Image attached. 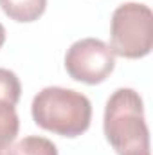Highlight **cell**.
<instances>
[{"label":"cell","instance_id":"obj_1","mask_svg":"<svg viewBox=\"0 0 153 155\" xmlns=\"http://www.w3.org/2000/svg\"><path fill=\"white\" fill-rule=\"evenodd\" d=\"M103 130L117 155L150 153V130L142 97L133 88H117L108 97Z\"/></svg>","mask_w":153,"mask_h":155},{"label":"cell","instance_id":"obj_3","mask_svg":"<svg viewBox=\"0 0 153 155\" xmlns=\"http://www.w3.org/2000/svg\"><path fill=\"white\" fill-rule=\"evenodd\" d=\"M153 13L139 2L121 4L110 22V49L115 56L139 60L151 52Z\"/></svg>","mask_w":153,"mask_h":155},{"label":"cell","instance_id":"obj_2","mask_svg":"<svg viewBox=\"0 0 153 155\" xmlns=\"http://www.w3.org/2000/svg\"><path fill=\"white\" fill-rule=\"evenodd\" d=\"M33 119L40 128L61 137H77L85 134L92 121L90 99L72 88L45 87L31 105Z\"/></svg>","mask_w":153,"mask_h":155},{"label":"cell","instance_id":"obj_4","mask_svg":"<svg viewBox=\"0 0 153 155\" xmlns=\"http://www.w3.org/2000/svg\"><path fill=\"white\" fill-rule=\"evenodd\" d=\"M65 69L76 81L97 85L114 72L115 54L103 40L81 38L69 47L65 54Z\"/></svg>","mask_w":153,"mask_h":155},{"label":"cell","instance_id":"obj_9","mask_svg":"<svg viewBox=\"0 0 153 155\" xmlns=\"http://www.w3.org/2000/svg\"><path fill=\"white\" fill-rule=\"evenodd\" d=\"M4 43H5V29H4V25L0 24V49H2Z\"/></svg>","mask_w":153,"mask_h":155},{"label":"cell","instance_id":"obj_10","mask_svg":"<svg viewBox=\"0 0 153 155\" xmlns=\"http://www.w3.org/2000/svg\"><path fill=\"white\" fill-rule=\"evenodd\" d=\"M144 155H151V153H144Z\"/></svg>","mask_w":153,"mask_h":155},{"label":"cell","instance_id":"obj_8","mask_svg":"<svg viewBox=\"0 0 153 155\" xmlns=\"http://www.w3.org/2000/svg\"><path fill=\"white\" fill-rule=\"evenodd\" d=\"M22 85L18 76L9 69H0V105L16 107L20 101Z\"/></svg>","mask_w":153,"mask_h":155},{"label":"cell","instance_id":"obj_6","mask_svg":"<svg viewBox=\"0 0 153 155\" xmlns=\"http://www.w3.org/2000/svg\"><path fill=\"white\" fill-rule=\"evenodd\" d=\"M20 121L15 107L0 105V155H7L18 135Z\"/></svg>","mask_w":153,"mask_h":155},{"label":"cell","instance_id":"obj_5","mask_svg":"<svg viewBox=\"0 0 153 155\" xmlns=\"http://www.w3.org/2000/svg\"><path fill=\"white\" fill-rule=\"evenodd\" d=\"M0 7L11 20L29 24L45 13L47 0H0Z\"/></svg>","mask_w":153,"mask_h":155},{"label":"cell","instance_id":"obj_7","mask_svg":"<svg viewBox=\"0 0 153 155\" xmlns=\"http://www.w3.org/2000/svg\"><path fill=\"white\" fill-rule=\"evenodd\" d=\"M7 155H58V148L47 137L29 135L11 144Z\"/></svg>","mask_w":153,"mask_h":155}]
</instances>
